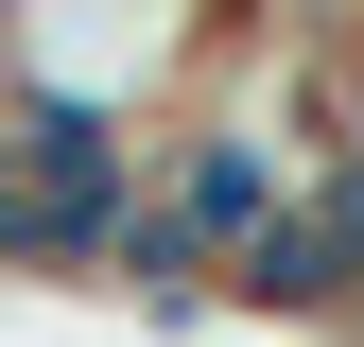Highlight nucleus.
<instances>
[{
    "mask_svg": "<svg viewBox=\"0 0 364 347\" xmlns=\"http://www.w3.org/2000/svg\"><path fill=\"white\" fill-rule=\"evenodd\" d=\"M208 70H225V0H18L0 18V105H35V122L156 139Z\"/></svg>",
    "mask_w": 364,
    "mask_h": 347,
    "instance_id": "f257e3e1",
    "label": "nucleus"
},
{
    "mask_svg": "<svg viewBox=\"0 0 364 347\" xmlns=\"http://www.w3.org/2000/svg\"><path fill=\"white\" fill-rule=\"evenodd\" d=\"M122 226H139V139L0 105V278H122Z\"/></svg>",
    "mask_w": 364,
    "mask_h": 347,
    "instance_id": "f03ea898",
    "label": "nucleus"
},
{
    "mask_svg": "<svg viewBox=\"0 0 364 347\" xmlns=\"http://www.w3.org/2000/svg\"><path fill=\"white\" fill-rule=\"evenodd\" d=\"M225 313L364 347V174H347V156H312V191H295V208H278L260 243H243V278H225Z\"/></svg>",
    "mask_w": 364,
    "mask_h": 347,
    "instance_id": "7ed1b4c3",
    "label": "nucleus"
},
{
    "mask_svg": "<svg viewBox=\"0 0 364 347\" xmlns=\"http://www.w3.org/2000/svg\"><path fill=\"white\" fill-rule=\"evenodd\" d=\"M330 156H347V174H364V70H347V87H330Z\"/></svg>",
    "mask_w": 364,
    "mask_h": 347,
    "instance_id": "20e7f679",
    "label": "nucleus"
}]
</instances>
